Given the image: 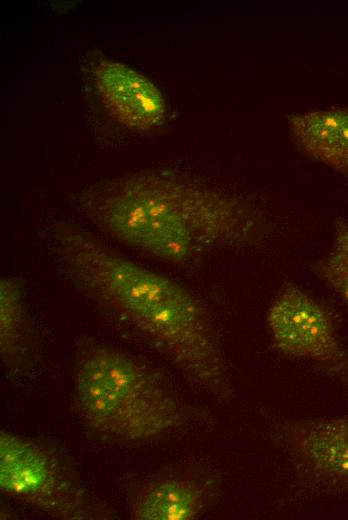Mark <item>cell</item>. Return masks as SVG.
Instances as JSON below:
<instances>
[{
	"label": "cell",
	"instance_id": "cell-8",
	"mask_svg": "<svg viewBox=\"0 0 348 520\" xmlns=\"http://www.w3.org/2000/svg\"><path fill=\"white\" fill-rule=\"evenodd\" d=\"M216 478L197 470L174 471L147 483L133 500L136 520H192L216 499Z\"/></svg>",
	"mask_w": 348,
	"mask_h": 520
},
{
	"label": "cell",
	"instance_id": "cell-9",
	"mask_svg": "<svg viewBox=\"0 0 348 520\" xmlns=\"http://www.w3.org/2000/svg\"><path fill=\"white\" fill-rule=\"evenodd\" d=\"M288 121L306 156L348 176V107L294 113Z\"/></svg>",
	"mask_w": 348,
	"mask_h": 520
},
{
	"label": "cell",
	"instance_id": "cell-7",
	"mask_svg": "<svg viewBox=\"0 0 348 520\" xmlns=\"http://www.w3.org/2000/svg\"><path fill=\"white\" fill-rule=\"evenodd\" d=\"M92 74L103 104L120 123L142 131L162 125L166 115L165 101L149 79L103 56L94 62Z\"/></svg>",
	"mask_w": 348,
	"mask_h": 520
},
{
	"label": "cell",
	"instance_id": "cell-6",
	"mask_svg": "<svg viewBox=\"0 0 348 520\" xmlns=\"http://www.w3.org/2000/svg\"><path fill=\"white\" fill-rule=\"evenodd\" d=\"M272 437L305 488L348 494V418H287L274 426Z\"/></svg>",
	"mask_w": 348,
	"mask_h": 520
},
{
	"label": "cell",
	"instance_id": "cell-1",
	"mask_svg": "<svg viewBox=\"0 0 348 520\" xmlns=\"http://www.w3.org/2000/svg\"><path fill=\"white\" fill-rule=\"evenodd\" d=\"M48 247L61 278L104 316L210 396L224 403L233 401L213 323L185 286L133 261L69 220L53 224Z\"/></svg>",
	"mask_w": 348,
	"mask_h": 520
},
{
	"label": "cell",
	"instance_id": "cell-4",
	"mask_svg": "<svg viewBox=\"0 0 348 520\" xmlns=\"http://www.w3.org/2000/svg\"><path fill=\"white\" fill-rule=\"evenodd\" d=\"M0 489L58 519L110 516L48 451L7 431L0 432Z\"/></svg>",
	"mask_w": 348,
	"mask_h": 520
},
{
	"label": "cell",
	"instance_id": "cell-2",
	"mask_svg": "<svg viewBox=\"0 0 348 520\" xmlns=\"http://www.w3.org/2000/svg\"><path fill=\"white\" fill-rule=\"evenodd\" d=\"M78 205L107 236L183 268L215 252L261 246L272 231L252 203L166 169L97 183L80 194Z\"/></svg>",
	"mask_w": 348,
	"mask_h": 520
},
{
	"label": "cell",
	"instance_id": "cell-10",
	"mask_svg": "<svg viewBox=\"0 0 348 520\" xmlns=\"http://www.w3.org/2000/svg\"><path fill=\"white\" fill-rule=\"evenodd\" d=\"M35 332L29 320L23 282L10 275L0 278V355L12 369L29 365L35 355Z\"/></svg>",
	"mask_w": 348,
	"mask_h": 520
},
{
	"label": "cell",
	"instance_id": "cell-11",
	"mask_svg": "<svg viewBox=\"0 0 348 520\" xmlns=\"http://www.w3.org/2000/svg\"><path fill=\"white\" fill-rule=\"evenodd\" d=\"M311 270L348 309V222L344 218L335 219L332 244L328 252L313 263Z\"/></svg>",
	"mask_w": 348,
	"mask_h": 520
},
{
	"label": "cell",
	"instance_id": "cell-5",
	"mask_svg": "<svg viewBox=\"0 0 348 520\" xmlns=\"http://www.w3.org/2000/svg\"><path fill=\"white\" fill-rule=\"evenodd\" d=\"M266 323L274 347L283 355L308 361L348 383V351L331 315L295 284H285L273 298Z\"/></svg>",
	"mask_w": 348,
	"mask_h": 520
},
{
	"label": "cell",
	"instance_id": "cell-3",
	"mask_svg": "<svg viewBox=\"0 0 348 520\" xmlns=\"http://www.w3.org/2000/svg\"><path fill=\"white\" fill-rule=\"evenodd\" d=\"M74 388L88 426L116 441L155 440L181 429L190 416L160 372L127 351L92 338L77 343Z\"/></svg>",
	"mask_w": 348,
	"mask_h": 520
}]
</instances>
